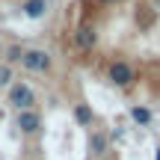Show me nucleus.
Instances as JSON below:
<instances>
[{
	"label": "nucleus",
	"mask_w": 160,
	"mask_h": 160,
	"mask_svg": "<svg viewBox=\"0 0 160 160\" xmlns=\"http://www.w3.org/2000/svg\"><path fill=\"white\" fill-rule=\"evenodd\" d=\"M12 86V65H0V89Z\"/></svg>",
	"instance_id": "nucleus-11"
},
{
	"label": "nucleus",
	"mask_w": 160,
	"mask_h": 160,
	"mask_svg": "<svg viewBox=\"0 0 160 160\" xmlns=\"http://www.w3.org/2000/svg\"><path fill=\"white\" fill-rule=\"evenodd\" d=\"M107 80L116 86V89H128V86H133V80H137V71H133L131 62L116 59V62H110V68H107Z\"/></svg>",
	"instance_id": "nucleus-1"
},
{
	"label": "nucleus",
	"mask_w": 160,
	"mask_h": 160,
	"mask_svg": "<svg viewBox=\"0 0 160 160\" xmlns=\"http://www.w3.org/2000/svg\"><path fill=\"white\" fill-rule=\"evenodd\" d=\"M33 104H36V92L27 83H12L9 86V107H15L21 113V110H33Z\"/></svg>",
	"instance_id": "nucleus-2"
},
{
	"label": "nucleus",
	"mask_w": 160,
	"mask_h": 160,
	"mask_svg": "<svg viewBox=\"0 0 160 160\" xmlns=\"http://www.w3.org/2000/svg\"><path fill=\"white\" fill-rule=\"evenodd\" d=\"M21 57H24V48L21 45H12L9 51H6V59H9V62H21Z\"/></svg>",
	"instance_id": "nucleus-10"
},
{
	"label": "nucleus",
	"mask_w": 160,
	"mask_h": 160,
	"mask_svg": "<svg viewBox=\"0 0 160 160\" xmlns=\"http://www.w3.org/2000/svg\"><path fill=\"white\" fill-rule=\"evenodd\" d=\"M104 3H116V0H104Z\"/></svg>",
	"instance_id": "nucleus-13"
},
{
	"label": "nucleus",
	"mask_w": 160,
	"mask_h": 160,
	"mask_svg": "<svg viewBox=\"0 0 160 160\" xmlns=\"http://www.w3.org/2000/svg\"><path fill=\"white\" fill-rule=\"evenodd\" d=\"M74 122L80 128H89L92 122H95V113H92L89 104H74Z\"/></svg>",
	"instance_id": "nucleus-7"
},
{
	"label": "nucleus",
	"mask_w": 160,
	"mask_h": 160,
	"mask_svg": "<svg viewBox=\"0 0 160 160\" xmlns=\"http://www.w3.org/2000/svg\"><path fill=\"white\" fill-rule=\"evenodd\" d=\"M45 9H48L45 0H24V15H27V18H42Z\"/></svg>",
	"instance_id": "nucleus-9"
},
{
	"label": "nucleus",
	"mask_w": 160,
	"mask_h": 160,
	"mask_svg": "<svg viewBox=\"0 0 160 160\" xmlns=\"http://www.w3.org/2000/svg\"><path fill=\"white\" fill-rule=\"evenodd\" d=\"M0 53H3V45H0Z\"/></svg>",
	"instance_id": "nucleus-14"
},
{
	"label": "nucleus",
	"mask_w": 160,
	"mask_h": 160,
	"mask_svg": "<svg viewBox=\"0 0 160 160\" xmlns=\"http://www.w3.org/2000/svg\"><path fill=\"white\" fill-rule=\"evenodd\" d=\"M21 65H24L27 71L45 74V71H51V53H48V51H39V48H30V51H24Z\"/></svg>",
	"instance_id": "nucleus-3"
},
{
	"label": "nucleus",
	"mask_w": 160,
	"mask_h": 160,
	"mask_svg": "<svg viewBox=\"0 0 160 160\" xmlns=\"http://www.w3.org/2000/svg\"><path fill=\"white\" fill-rule=\"evenodd\" d=\"M154 160H160V148H157V154H154Z\"/></svg>",
	"instance_id": "nucleus-12"
},
{
	"label": "nucleus",
	"mask_w": 160,
	"mask_h": 160,
	"mask_svg": "<svg viewBox=\"0 0 160 160\" xmlns=\"http://www.w3.org/2000/svg\"><path fill=\"white\" fill-rule=\"evenodd\" d=\"M107 148H110L107 133H104V131H92V137H89V151H92L95 157H104V154H107Z\"/></svg>",
	"instance_id": "nucleus-6"
},
{
	"label": "nucleus",
	"mask_w": 160,
	"mask_h": 160,
	"mask_svg": "<svg viewBox=\"0 0 160 160\" xmlns=\"http://www.w3.org/2000/svg\"><path fill=\"white\" fill-rule=\"evenodd\" d=\"M131 119L137 122L139 128H151V119H154V116H151L148 107H139V104H137V107H131Z\"/></svg>",
	"instance_id": "nucleus-8"
},
{
	"label": "nucleus",
	"mask_w": 160,
	"mask_h": 160,
	"mask_svg": "<svg viewBox=\"0 0 160 160\" xmlns=\"http://www.w3.org/2000/svg\"><path fill=\"white\" fill-rule=\"evenodd\" d=\"M74 45L80 48V51H92V48L98 45V33H95V27H89V24H80V27L74 30Z\"/></svg>",
	"instance_id": "nucleus-5"
},
{
	"label": "nucleus",
	"mask_w": 160,
	"mask_h": 160,
	"mask_svg": "<svg viewBox=\"0 0 160 160\" xmlns=\"http://www.w3.org/2000/svg\"><path fill=\"white\" fill-rule=\"evenodd\" d=\"M15 128L24 133V137H33V133L42 131V116L36 113V110H21L15 119Z\"/></svg>",
	"instance_id": "nucleus-4"
}]
</instances>
